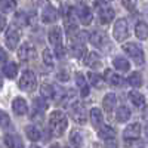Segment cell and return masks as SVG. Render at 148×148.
Instances as JSON below:
<instances>
[{"instance_id":"cell-1","label":"cell","mask_w":148,"mask_h":148,"mask_svg":"<svg viewBox=\"0 0 148 148\" xmlns=\"http://www.w3.org/2000/svg\"><path fill=\"white\" fill-rule=\"evenodd\" d=\"M67 126H68V120H67V117L62 111L56 110L49 116V129H51V132L55 136H61V135L65 132Z\"/></svg>"},{"instance_id":"cell-2","label":"cell","mask_w":148,"mask_h":148,"mask_svg":"<svg viewBox=\"0 0 148 148\" xmlns=\"http://www.w3.org/2000/svg\"><path fill=\"white\" fill-rule=\"evenodd\" d=\"M123 51L133 59V62L136 65H142L144 64V51H142V47L139 45H136V43H126V45H123Z\"/></svg>"},{"instance_id":"cell-3","label":"cell","mask_w":148,"mask_h":148,"mask_svg":"<svg viewBox=\"0 0 148 148\" xmlns=\"http://www.w3.org/2000/svg\"><path fill=\"white\" fill-rule=\"evenodd\" d=\"M113 33H114V39H116L117 42H123V40H125L126 37L129 36V33H127V21H126L125 18H120V19L114 24Z\"/></svg>"},{"instance_id":"cell-4","label":"cell","mask_w":148,"mask_h":148,"mask_svg":"<svg viewBox=\"0 0 148 148\" xmlns=\"http://www.w3.org/2000/svg\"><path fill=\"white\" fill-rule=\"evenodd\" d=\"M71 116H73V120L77 123V125H84L86 123V108L80 104V102H74L71 105Z\"/></svg>"},{"instance_id":"cell-5","label":"cell","mask_w":148,"mask_h":148,"mask_svg":"<svg viewBox=\"0 0 148 148\" xmlns=\"http://www.w3.org/2000/svg\"><path fill=\"white\" fill-rule=\"evenodd\" d=\"M19 31H18V28L16 27H14L12 25L8 31H6V34H5V43H6V46L10 49V51H14V49L18 46V43H19Z\"/></svg>"},{"instance_id":"cell-6","label":"cell","mask_w":148,"mask_h":148,"mask_svg":"<svg viewBox=\"0 0 148 148\" xmlns=\"http://www.w3.org/2000/svg\"><path fill=\"white\" fill-rule=\"evenodd\" d=\"M36 86V76L33 71H25L21 76V80H19V88L22 90H33Z\"/></svg>"},{"instance_id":"cell-7","label":"cell","mask_w":148,"mask_h":148,"mask_svg":"<svg viewBox=\"0 0 148 148\" xmlns=\"http://www.w3.org/2000/svg\"><path fill=\"white\" fill-rule=\"evenodd\" d=\"M89 42H90L95 47L102 49V47L107 45L108 39H107V34H105L104 31H101V30H95V31H92L90 36H89Z\"/></svg>"},{"instance_id":"cell-8","label":"cell","mask_w":148,"mask_h":148,"mask_svg":"<svg viewBox=\"0 0 148 148\" xmlns=\"http://www.w3.org/2000/svg\"><path fill=\"white\" fill-rule=\"evenodd\" d=\"M141 132H142V127H141L139 123H132V125H129L125 129V132H123V138L126 141H135L141 136Z\"/></svg>"},{"instance_id":"cell-9","label":"cell","mask_w":148,"mask_h":148,"mask_svg":"<svg viewBox=\"0 0 148 148\" xmlns=\"http://www.w3.org/2000/svg\"><path fill=\"white\" fill-rule=\"evenodd\" d=\"M36 56V47L31 43H22L18 49V58L21 61H30Z\"/></svg>"},{"instance_id":"cell-10","label":"cell","mask_w":148,"mask_h":148,"mask_svg":"<svg viewBox=\"0 0 148 148\" xmlns=\"http://www.w3.org/2000/svg\"><path fill=\"white\" fill-rule=\"evenodd\" d=\"M77 16L80 19V22L83 24V25H89V24H92L93 21V15H92V10L88 8V6H79L77 9Z\"/></svg>"},{"instance_id":"cell-11","label":"cell","mask_w":148,"mask_h":148,"mask_svg":"<svg viewBox=\"0 0 148 148\" xmlns=\"http://www.w3.org/2000/svg\"><path fill=\"white\" fill-rule=\"evenodd\" d=\"M114 16H116L114 9L113 8H108V6L101 8L99 12H98V18H99L101 24H104V25H105V24H110L111 21L114 19Z\"/></svg>"},{"instance_id":"cell-12","label":"cell","mask_w":148,"mask_h":148,"mask_svg":"<svg viewBox=\"0 0 148 148\" xmlns=\"http://www.w3.org/2000/svg\"><path fill=\"white\" fill-rule=\"evenodd\" d=\"M58 19V12H56V9L53 8V6H51V5H47L45 9H43V12H42V21L45 22V24H52V22H55Z\"/></svg>"},{"instance_id":"cell-13","label":"cell","mask_w":148,"mask_h":148,"mask_svg":"<svg viewBox=\"0 0 148 148\" xmlns=\"http://www.w3.org/2000/svg\"><path fill=\"white\" fill-rule=\"evenodd\" d=\"M12 110H14V113L16 116H24L27 113V110H28L25 99H22V98H19V96L15 98L14 102H12Z\"/></svg>"},{"instance_id":"cell-14","label":"cell","mask_w":148,"mask_h":148,"mask_svg":"<svg viewBox=\"0 0 148 148\" xmlns=\"http://www.w3.org/2000/svg\"><path fill=\"white\" fill-rule=\"evenodd\" d=\"M5 144H6L8 148H24L21 138L18 136V135H14V133L5 135Z\"/></svg>"},{"instance_id":"cell-15","label":"cell","mask_w":148,"mask_h":148,"mask_svg":"<svg viewBox=\"0 0 148 148\" xmlns=\"http://www.w3.org/2000/svg\"><path fill=\"white\" fill-rule=\"evenodd\" d=\"M116 104H117V99H116V95H114V93H108V95L104 96L102 107H104V110H105V113H108V114L113 113Z\"/></svg>"},{"instance_id":"cell-16","label":"cell","mask_w":148,"mask_h":148,"mask_svg":"<svg viewBox=\"0 0 148 148\" xmlns=\"http://www.w3.org/2000/svg\"><path fill=\"white\" fill-rule=\"evenodd\" d=\"M70 52L74 58H82L86 53V46L84 43H77V42H71L70 43Z\"/></svg>"},{"instance_id":"cell-17","label":"cell","mask_w":148,"mask_h":148,"mask_svg":"<svg viewBox=\"0 0 148 148\" xmlns=\"http://www.w3.org/2000/svg\"><path fill=\"white\" fill-rule=\"evenodd\" d=\"M47 39H49V43L51 45H61V40H62V33H61V28L59 27H55L52 28L51 31L47 33Z\"/></svg>"},{"instance_id":"cell-18","label":"cell","mask_w":148,"mask_h":148,"mask_svg":"<svg viewBox=\"0 0 148 148\" xmlns=\"http://www.w3.org/2000/svg\"><path fill=\"white\" fill-rule=\"evenodd\" d=\"M76 83H77V86L80 88L82 96H88L89 95V86H88V82H86V79H84V76H83L82 73H77L76 74Z\"/></svg>"},{"instance_id":"cell-19","label":"cell","mask_w":148,"mask_h":148,"mask_svg":"<svg viewBox=\"0 0 148 148\" xmlns=\"http://www.w3.org/2000/svg\"><path fill=\"white\" fill-rule=\"evenodd\" d=\"M129 101L136 107V108H141L144 104H145V98H144V95L142 93H139V92H136V90H132V92H129Z\"/></svg>"},{"instance_id":"cell-20","label":"cell","mask_w":148,"mask_h":148,"mask_svg":"<svg viewBox=\"0 0 148 148\" xmlns=\"http://www.w3.org/2000/svg\"><path fill=\"white\" fill-rule=\"evenodd\" d=\"M105 79H107V82H108L111 86H116V88L123 84L121 76H119V74H116L114 71H111V70H107V71H105Z\"/></svg>"},{"instance_id":"cell-21","label":"cell","mask_w":148,"mask_h":148,"mask_svg":"<svg viewBox=\"0 0 148 148\" xmlns=\"http://www.w3.org/2000/svg\"><path fill=\"white\" fill-rule=\"evenodd\" d=\"M25 135H27V138H28L30 141H33V142L40 141V138H42V133H40L39 127L33 126V125H30V126L25 127Z\"/></svg>"},{"instance_id":"cell-22","label":"cell","mask_w":148,"mask_h":148,"mask_svg":"<svg viewBox=\"0 0 148 148\" xmlns=\"http://www.w3.org/2000/svg\"><path fill=\"white\" fill-rule=\"evenodd\" d=\"M102 113H101V110L99 108H92L90 110V121H92V125L95 127H101L102 126Z\"/></svg>"},{"instance_id":"cell-23","label":"cell","mask_w":148,"mask_h":148,"mask_svg":"<svg viewBox=\"0 0 148 148\" xmlns=\"http://www.w3.org/2000/svg\"><path fill=\"white\" fill-rule=\"evenodd\" d=\"M135 34H136V37H138V39H141V40L148 39V24L138 22L136 27H135Z\"/></svg>"},{"instance_id":"cell-24","label":"cell","mask_w":148,"mask_h":148,"mask_svg":"<svg viewBox=\"0 0 148 148\" xmlns=\"http://www.w3.org/2000/svg\"><path fill=\"white\" fill-rule=\"evenodd\" d=\"M88 79L90 82L92 86H95V88L98 89H102L105 86V80L99 76V74H95V73H88Z\"/></svg>"},{"instance_id":"cell-25","label":"cell","mask_w":148,"mask_h":148,"mask_svg":"<svg viewBox=\"0 0 148 148\" xmlns=\"http://www.w3.org/2000/svg\"><path fill=\"white\" fill-rule=\"evenodd\" d=\"M129 117H130V110H129L127 107H123V105H121L120 108H117V111H116V119H117L119 123L127 121Z\"/></svg>"},{"instance_id":"cell-26","label":"cell","mask_w":148,"mask_h":148,"mask_svg":"<svg viewBox=\"0 0 148 148\" xmlns=\"http://www.w3.org/2000/svg\"><path fill=\"white\" fill-rule=\"evenodd\" d=\"M98 136L101 139H110L116 136V130L111 126H101L99 130H98Z\"/></svg>"},{"instance_id":"cell-27","label":"cell","mask_w":148,"mask_h":148,"mask_svg":"<svg viewBox=\"0 0 148 148\" xmlns=\"http://www.w3.org/2000/svg\"><path fill=\"white\" fill-rule=\"evenodd\" d=\"M3 74L8 79H15L18 74V65L15 62H9L3 67Z\"/></svg>"},{"instance_id":"cell-28","label":"cell","mask_w":148,"mask_h":148,"mask_svg":"<svg viewBox=\"0 0 148 148\" xmlns=\"http://www.w3.org/2000/svg\"><path fill=\"white\" fill-rule=\"evenodd\" d=\"M70 144L73 145V148H80L83 144V136L79 130H73L70 135Z\"/></svg>"},{"instance_id":"cell-29","label":"cell","mask_w":148,"mask_h":148,"mask_svg":"<svg viewBox=\"0 0 148 148\" xmlns=\"http://www.w3.org/2000/svg\"><path fill=\"white\" fill-rule=\"evenodd\" d=\"M15 8H16L15 0H0V12H3V14H9Z\"/></svg>"},{"instance_id":"cell-30","label":"cell","mask_w":148,"mask_h":148,"mask_svg":"<svg viewBox=\"0 0 148 148\" xmlns=\"http://www.w3.org/2000/svg\"><path fill=\"white\" fill-rule=\"evenodd\" d=\"M127 82H129L130 86H133V88H141V86H142V76H141V73H138V71L132 73L129 76V79H127Z\"/></svg>"},{"instance_id":"cell-31","label":"cell","mask_w":148,"mask_h":148,"mask_svg":"<svg viewBox=\"0 0 148 148\" xmlns=\"http://www.w3.org/2000/svg\"><path fill=\"white\" fill-rule=\"evenodd\" d=\"M113 64H114V68H117L119 71H127L130 68L129 65V61L125 59V58H116L113 61Z\"/></svg>"},{"instance_id":"cell-32","label":"cell","mask_w":148,"mask_h":148,"mask_svg":"<svg viewBox=\"0 0 148 148\" xmlns=\"http://www.w3.org/2000/svg\"><path fill=\"white\" fill-rule=\"evenodd\" d=\"M40 92H42V96L43 98H55V88H53L52 84L43 83L42 88H40Z\"/></svg>"},{"instance_id":"cell-33","label":"cell","mask_w":148,"mask_h":148,"mask_svg":"<svg viewBox=\"0 0 148 148\" xmlns=\"http://www.w3.org/2000/svg\"><path fill=\"white\" fill-rule=\"evenodd\" d=\"M43 62H45L49 68H53V65H55L53 55H52V52L49 51V49H45V51H43Z\"/></svg>"},{"instance_id":"cell-34","label":"cell","mask_w":148,"mask_h":148,"mask_svg":"<svg viewBox=\"0 0 148 148\" xmlns=\"http://www.w3.org/2000/svg\"><path fill=\"white\" fill-rule=\"evenodd\" d=\"M9 125H10V119H9V116L5 113V111L0 110V127H2V129H6Z\"/></svg>"},{"instance_id":"cell-35","label":"cell","mask_w":148,"mask_h":148,"mask_svg":"<svg viewBox=\"0 0 148 148\" xmlns=\"http://www.w3.org/2000/svg\"><path fill=\"white\" fill-rule=\"evenodd\" d=\"M46 108H47V104L42 99V98H34V110L45 111Z\"/></svg>"},{"instance_id":"cell-36","label":"cell","mask_w":148,"mask_h":148,"mask_svg":"<svg viewBox=\"0 0 148 148\" xmlns=\"http://www.w3.org/2000/svg\"><path fill=\"white\" fill-rule=\"evenodd\" d=\"M121 3L127 10H135L136 8V0H121Z\"/></svg>"},{"instance_id":"cell-37","label":"cell","mask_w":148,"mask_h":148,"mask_svg":"<svg viewBox=\"0 0 148 148\" xmlns=\"http://www.w3.org/2000/svg\"><path fill=\"white\" fill-rule=\"evenodd\" d=\"M96 61H98V55L92 52V53L88 55V58H84V64H86V65H92V64L96 62Z\"/></svg>"},{"instance_id":"cell-38","label":"cell","mask_w":148,"mask_h":148,"mask_svg":"<svg viewBox=\"0 0 148 148\" xmlns=\"http://www.w3.org/2000/svg\"><path fill=\"white\" fill-rule=\"evenodd\" d=\"M117 141L114 138H110V139H105V148H117Z\"/></svg>"},{"instance_id":"cell-39","label":"cell","mask_w":148,"mask_h":148,"mask_svg":"<svg viewBox=\"0 0 148 148\" xmlns=\"http://www.w3.org/2000/svg\"><path fill=\"white\" fill-rule=\"evenodd\" d=\"M58 79H59V82H67L70 77H68V73L65 71V70H62V71H59L58 73Z\"/></svg>"},{"instance_id":"cell-40","label":"cell","mask_w":148,"mask_h":148,"mask_svg":"<svg viewBox=\"0 0 148 148\" xmlns=\"http://www.w3.org/2000/svg\"><path fill=\"white\" fill-rule=\"evenodd\" d=\"M56 56H58V58H64V56H65V49L62 47V45H61V46L58 45V46H56Z\"/></svg>"},{"instance_id":"cell-41","label":"cell","mask_w":148,"mask_h":148,"mask_svg":"<svg viewBox=\"0 0 148 148\" xmlns=\"http://www.w3.org/2000/svg\"><path fill=\"white\" fill-rule=\"evenodd\" d=\"M6 59H8V53H6V51L0 47V64L6 62Z\"/></svg>"},{"instance_id":"cell-42","label":"cell","mask_w":148,"mask_h":148,"mask_svg":"<svg viewBox=\"0 0 148 148\" xmlns=\"http://www.w3.org/2000/svg\"><path fill=\"white\" fill-rule=\"evenodd\" d=\"M5 28H6V18L0 15V33H2Z\"/></svg>"},{"instance_id":"cell-43","label":"cell","mask_w":148,"mask_h":148,"mask_svg":"<svg viewBox=\"0 0 148 148\" xmlns=\"http://www.w3.org/2000/svg\"><path fill=\"white\" fill-rule=\"evenodd\" d=\"M2 86H3V80H2V77H0V89H2Z\"/></svg>"},{"instance_id":"cell-44","label":"cell","mask_w":148,"mask_h":148,"mask_svg":"<svg viewBox=\"0 0 148 148\" xmlns=\"http://www.w3.org/2000/svg\"><path fill=\"white\" fill-rule=\"evenodd\" d=\"M31 148H39V147H36V145H33V147H31Z\"/></svg>"}]
</instances>
